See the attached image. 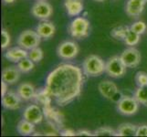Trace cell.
Returning a JSON list of instances; mask_svg holds the SVG:
<instances>
[{
	"label": "cell",
	"instance_id": "obj_19",
	"mask_svg": "<svg viewBox=\"0 0 147 137\" xmlns=\"http://www.w3.org/2000/svg\"><path fill=\"white\" fill-rule=\"evenodd\" d=\"M17 92L23 101H29L31 99H34L36 90H35L34 86L31 83L24 82L18 86Z\"/></svg>",
	"mask_w": 147,
	"mask_h": 137
},
{
	"label": "cell",
	"instance_id": "obj_3",
	"mask_svg": "<svg viewBox=\"0 0 147 137\" xmlns=\"http://www.w3.org/2000/svg\"><path fill=\"white\" fill-rule=\"evenodd\" d=\"M69 33L77 39L87 38L90 33V21L85 18H76L69 24Z\"/></svg>",
	"mask_w": 147,
	"mask_h": 137
},
{
	"label": "cell",
	"instance_id": "obj_33",
	"mask_svg": "<svg viewBox=\"0 0 147 137\" xmlns=\"http://www.w3.org/2000/svg\"><path fill=\"white\" fill-rule=\"evenodd\" d=\"M60 135H62V136H75L76 133L70 129H64L62 131H60Z\"/></svg>",
	"mask_w": 147,
	"mask_h": 137
},
{
	"label": "cell",
	"instance_id": "obj_18",
	"mask_svg": "<svg viewBox=\"0 0 147 137\" xmlns=\"http://www.w3.org/2000/svg\"><path fill=\"white\" fill-rule=\"evenodd\" d=\"M64 7L70 17L78 16L83 10L82 0H65Z\"/></svg>",
	"mask_w": 147,
	"mask_h": 137
},
{
	"label": "cell",
	"instance_id": "obj_4",
	"mask_svg": "<svg viewBox=\"0 0 147 137\" xmlns=\"http://www.w3.org/2000/svg\"><path fill=\"white\" fill-rule=\"evenodd\" d=\"M40 41H41V38L38 34V32L31 29L25 30L19 35L18 38V44L19 47L27 50L38 47Z\"/></svg>",
	"mask_w": 147,
	"mask_h": 137
},
{
	"label": "cell",
	"instance_id": "obj_31",
	"mask_svg": "<svg viewBox=\"0 0 147 137\" xmlns=\"http://www.w3.org/2000/svg\"><path fill=\"white\" fill-rule=\"evenodd\" d=\"M1 38H2V41H1V48L3 49H7L9 44H10V41H11V38H10V36L8 32L7 31L6 29H2L1 31Z\"/></svg>",
	"mask_w": 147,
	"mask_h": 137
},
{
	"label": "cell",
	"instance_id": "obj_17",
	"mask_svg": "<svg viewBox=\"0 0 147 137\" xmlns=\"http://www.w3.org/2000/svg\"><path fill=\"white\" fill-rule=\"evenodd\" d=\"M27 57H28V52L27 51V49L21 47L10 49L5 53V58L13 62H18Z\"/></svg>",
	"mask_w": 147,
	"mask_h": 137
},
{
	"label": "cell",
	"instance_id": "obj_1",
	"mask_svg": "<svg viewBox=\"0 0 147 137\" xmlns=\"http://www.w3.org/2000/svg\"><path fill=\"white\" fill-rule=\"evenodd\" d=\"M84 75L83 70L78 66L59 64L48 75L45 87L56 103L66 106L82 93Z\"/></svg>",
	"mask_w": 147,
	"mask_h": 137
},
{
	"label": "cell",
	"instance_id": "obj_14",
	"mask_svg": "<svg viewBox=\"0 0 147 137\" xmlns=\"http://www.w3.org/2000/svg\"><path fill=\"white\" fill-rule=\"evenodd\" d=\"M20 70L16 66H11L3 70L2 72V80L6 82L9 85H13L18 82L20 78Z\"/></svg>",
	"mask_w": 147,
	"mask_h": 137
},
{
	"label": "cell",
	"instance_id": "obj_6",
	"mask_svg": "<svg viewBox=\"0 0 147 137\" xmlns=\"http://www.w3.org/2000/svg\"><path fill=\"white\" fill-rule=\"evenodd\" d=\"M139 104L134 97L123 96L117 101V110L123 115H133L138 111Z\"/></svg>",
	"mask_w": 147,
	"mask_h": 137
},
{
	"label": "cell",
	"instance_id": "obj_5",
	"mask_svg": "<svg viewBox=\"0 0 147 137\" xmlns=\"http://www.w3.org/2000/svg\"><path fill=\"white\" fill-rule=\"evenodd\" d=\"M126 66L123 62L121 57L114 56L106 62L105 72L111 78H121L126 72Z\"/></svg>",
	"mask_w": 147,
	"mask_h": 137
},
{
	"label": "cell",
	"instance_id": "obj_38",
	"mask_svg": "<svg viewBox=\"0 0 147 137\" xmlns=\"http://www.w3.org/2000/svg\"><path fill=\"white\" fill-rule=\"evenodd\" d=\"M137 1H139V2H142V3H144V4H146L147 0H137Z\"/></svg>",
	"mask_w": 147,
	"mask_h": 137
},
{
	"label": "cell",
	"instance_id": "obj_30",
	"mask_svg": "<svg viewBox=\"0 0 147 137\" xmlns=\"http://www.w3.org/2000/svg\"><path fill=\"white\" fill-rule=\"evenodd\" d=\"M135 82L138 86L147 85V73L144 72H138L135 75Z\"/></svg>",
	"mask_w": 147,
	"mask_h": 137
},
{
	"label": "cell",
	"instance_id": "obj_24",
	"mask_svg": "<svg viewBox=\"0 0 147 137\" xmlns=\"http://www.w3.org/2000/svg\"><path fill=\"white\" fill-rule=\"evenodd\" d=\"M140 36L141 35L137 34L136 32H134V30H131V28L129 27L128 30H127V33L125 35V38H124V42L126 45L128 46H135L137 45L140 41Z\"/></svg>",
	"mask_w": 147,
	"mask_h": 137
},
{
	"label": "cell",
	"instance_id": "obj_36",
	"mask_svg": "<svg viewBox=\"0 0 147 137\" xmlns=\"http://www.w3.org/2000/svg\"><path fill=\"white\" fill-rule=\"evenodd\" d=\"M3 1L6 3V4H12V3H14L16 0H3Z\"/></svg>",
	"mask_w": 147,
	"mask_h": 137
},
{
	"label": "cell",
	"instance_id": "obj_37",
	"mask_svg": "<svg viewBox=\"0 0 147 137\" xmlns=\"http://www.w3.org/2000/svg\"><path fill=\"white\" fill-rule=\"evenodd\" d=\"M45 135H58V134L55 133H47V134H45Z\"/></svg>",
	"mask_w": 147,
	"mask_h": 137
},
{
	"label": "cell",
	"instance_id": "obj_34",
	"mask_svg": "<svg viewBox=\"0 0 147 137\" xmlns=\"http://www.w3.org/2000/svg\"><path fill=\"white\" fill-rule=\"evenodd\" d=\"M76 135L77 136H92L93 135L90 131L87 130H80L78 132H76Z\"/></svg>",
	"mask_w": 147,
	"mask_h": 137
},
{
	"label": "cell",
	"instance_id": "obj_15",
	"mask_svg": "<svg viewBox=\"0 0 147 137\" xmlns=\"http://www.w3.org/2000/svg\"><path fill=\"white\" fill-rule=\"evenodd\" d=\"M36 31L38 32V34L41 38L48 39L53 37V35L55 34L56 31V28L53 23H51L50 21H47V20H44V21L40 22L37 26Z\"/></svg>",
	"mask_w": 147,
	"mask_h": 137
},
{
	"label": "cell",
	"instance_id": "obj_20",
	"mask_svg": "<svg viewBox=\"0 0 147 137\" xmlns=\"http://www.w3.org/2000/svg\"><path fill=\"white\" fill-rule=\"evenodd\" d=\"M34 99L36 100L37 103L43 105V107L50 106L51 105V101L53 100L51 96H50L49 92L48 91V90L46 89V87L37 90L36 93H35Z\"/></svg>",
	"mask_w": 147,
	"mask_h": 137
},
{
	"label": "cell",
	"instance_id": "obj_40",
	"mask_svg": "<svg viewBox=\"0 0 147 137\" xmlns=\"http://www.w3.org/2000/svg\"></svg>",
	"mask_w": 147,
	"mask_h": 137
},
{
	"label": "cell",
	"instance_id": "obj_12",
	"mask_svg": "<svg viewBox=\"0 0 147 137\" xmlns=\"http://www.w3.org/2000/svg\"><path fill=\"white\" fill-rule=\"evenodd\" d=\"M98 90L105 99L113 100L118 93V87L111 80H102L98 85Z\"/></svg>",
	"mask_w": 147,
	"mask_h": 137
},
{
	"label": "cell",
	"instance_id": "obj_22",
	"mask_svg": "<svg viewBox=\"0 0 147 137\" xmlns=\"http://www.w3.org/2000/svg\"><path fill=\"white\" fill-rule=\"evenodd\" d=\"M17 130L21 135H25V136L30 135V134H32L35 131V124L23 119L22 121H20L18 123L17 126Z\"/></svg>",
	"mask_w": 147,
	"mask_h": 137
},
{
	"label": "cell",
	"instance_id": "obj_21",
	"mask_svg": "<svg viewBox=\"0 0 147 137\" xmlns=\"http://www.w3.org/2000/svg\"><path fill=\"white\" fill-rule=\"evenodd\" d=\"M137 125L131 124H121L117 129V136H134L136 134Z\"/></svg>",
	"mask_w": 147,
	"mask_h": 137
},
{
	"label": "cell",
	"instance_id": "obj_35",
	"mask_svg": "<svg viewBox=\"0 0 147 137\" xmlns=\"http://www.w3.org/2000/svg\"><path fill=\"white\" fill-rule=\"evenodd\" d=\"M7 85L8 84L6 82L2 80V82H1V95H2V97L8 91L7 90Z\"/></svg>",
	"mask_w": 147,
	"mask_h": 137
},
{
	"label": "cell",
	"instance_id": "obj_8",
	"mask_svg": "<svg viewBox=\"0 0 147 137\" xmlns=\"http://www.w3.org/2000/svg\"><path fill=\"white\" fill-rule=\"evenodd\" d=\"M43 113L49 124H50L52 127L55 129L63 128V115L59 110L52 108L50 105L43 107Z\"/></svg>",
	"mask_w": 147,
	"mask_h": 137
},
{
	"label": "cell",
	"instance_id": "obj_11",
	"mask_svg": "<svg viewBox=\"0 0 147 137\" xmlns=\"http://www.w3.org/2000/svg\"><path fill=\"white\" fill-rule=\"evenodd\" d=\"M23 118L34 124H38L41 123L44 118V113L38 105L31 104L25 109Z\"/></svg>",
	"mask_w": 147,
	"mask_h": 137
},
{
	"label": "cell",
	"instance_id": "obj_39",
	"mask_svg": "<svg viewBox=\"0 0 147 137\" xmlns=\"http://www.w3.org/2000/svg\"><path fill=\"white\" fill-rule=\"evenodd\" d=\"M94 1H97V2H104L106 0H94Z\"/></svg>",
	"mask_w": 147,
	"mask_h": 137
},
{
	"label": "cell",
	"instance_id": "obj_10",
	"mask_svg": "<svg viewBox=\"0 0 147 137\" xmlns=\"http://www.w3.org/2000/svg\"><path fill=\"white\" fill-rule=\"evenodd\" d=\"M31 13L37 18L47 20L48 18L51 17V15L53 13V9L51 5L49 3L46 2L45 0H38L32 7Z\"/></svg>",
	"mask_w": 147,
	"mask_h": 137
},
{
	"label": "cell",
	"instance_id": "obj_9",
	"mask_svg": "<svg viewBox=\"0 0 147 137\" xmlns=\"http://www.w3.org/2000/svg\"><path fill=\"white\" fill-rule=\"evenodd\" d=\"M120 57L127 68H136L141 62V53L134 47L123 50Z\"/></svg>",
	"mask_w": 147,
	"mask_h": 137
},
{
	"label": "cell",
	"instance_id": "obj_13",
	"mask_svg": "<svg viewBox=\"0 0 147 137\" xmlns=\"http://www.w3.org/2000/svg\"><path fill=\"white\" fill-rule=\"evenodd\" d=\"M21 100L18 92L7 91L2 97V105L4 108L8 110H17L20 107Z\"/></svg>",
	"mask_w": 147,
	"mask_h": 137
},
{
	"label": "cell",
	"instance_id": "obj_23",
	"mask_svg": "<svg viewBox=\"0 0 147 137\" xmlns=\"http://www.w3.org/2000/svg\"><path fill=\"white\" fill-rule=\"evenodd\" d=\"M134 97L137 100L140 104L147 106V85L138 86L137 90L134 92Z\"/></svg>",
	"mask_w": 147,
	"mask_h": 137
},
{
	"label": "cell",
	"instance_id": "obj_7",
	"mask_svg": "<svg viewBox=\"0 0 147 137\" xmlns=\"http://www.w3.org/2000/svg\"><path fill=\"white\" fill-rule=\"evenodd\" d=\"M79 46L74 41H64L59 45L57 53L63 59H72L79 53Z\"/></svg>",
	"mask_w": 147,
	"mask_h": 137
},
{
	"label": "cell",
	"instance_id": "obj_29",
	"mask_svg": "<svg viewBox=\"0 0 147 137\" xmlns=\"http://www.w3.org/2000/svg\"><path fill=\"white\" fill-rule=\"evenodd\" d=\"M131 30H134V32H136L139 35H143L146 31V24L144 21H137L134 22L131 26L130 27Z\"/></svg>",
	"mask_w": 147,
	"mask_h": 137
},
{
	"label": "cell",
	"instance_id": "obj_2",
	"mask_svg": "<svg viewBox=\"0 0 147 137\" xmlns=\"http://www.w3.org/2000/svg\"><path fill=\"white\" fill-rule=\"evenodd\" d=\"M106 63L97 55H90L83 61L82 70L90 77H98L105 72Z\"/></svg>",
	"mask_w": 147,
	"mask_h": 137
},
{
	"label": "cell",
	"instance_id": "obj_16",
	"mask_svg": "<svg viewBox=\"0 0 147 137\" xmlns=\"http://www.w3.org/2000/svg\"><path fill=\"white\" fill-rule=\"evenodd\" d=\"M145 4L139 2L137 0H128L127 4H126L125 11L126 14L130 17L137 18L143 13L144 9Z\"/></svg>",
	"mask_w": 147,
	"mask_h": 137
},
{
	"label": "cell",
	"instance_id": "obj_27",
	"mask_svg": "<svg viewBox=\"0 0 147 137\" xmlns=\"http://www.w3.org/2000/svg\"><path fill=\"white\" fill-rule=\"evenodd\" d=\"M28 58L34 62H39L43 59V51L39 47L34 48L28 51Z\"/></svg>",
	"mask_w": 147,
	"mask_h": 137
},
{
	"label": "cell",
	"instance_id": "obj_32",
	"mask_svg": "<svg viewBox=\"0 0 147 137\" xmlns=\"http://www.w3.org/2000/svg\"><path fill=\"white\" fill-rule=\"evenodd\" d=\"M135 136H147V125H140L137 127Z\"/></svg>",
	"mask_w": 147,
	"mask_h": 137
},
{
	"label": "cell",
	"instance_id": "obj_25",
	"mask_svg": "<svg viewBox=\"0 0 147 137\" xmlns=\"http://www.w3.org/2000/svg\"><path fill=\"white\" fill-rule=\"evenodd\" d=\"M18 68L23 73H28L34 68V61H32L28 57L21 59L18 62Z\"/></svg>",
	"mask_w": 147,
	"mask_h": 137
},
{
	"label": "cell",
	"instance_id": "obj_28",
	"mask_svg": "<svg viewBox=\"0 0 147 137\" xmlns=\"http://www.w3.org/2000/svg\"><path fill=\"white\" fill-rule=\"evenodd\" d=\"M129 27L127 26H121V27H117L113 28L111 30V36L115 38H118V39H124L125 38V35L127 33V30H128Z\"/></svg>",
	"mask_w": 147,
	"mask_h": 137
},
{
	"label": "cell",
	"instance_id": "obj_26",
	"mask_svg": "<svg viewBox=\"0 0 147 137\" xmlns=\"http://www.w3.org/2000/svg\"><path fill=\"white\" fill-rule=\"evenodd\" d=\"M94 136H117V131L111 127H100L94 131Z\"/></svg>",
	"mask_w": 147,
	"mask_h": 137
}]
</instances>
